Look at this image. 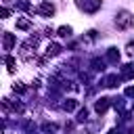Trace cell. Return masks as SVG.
I'll return each mask as SVG.
<instances>
[{"instance_id": "1", "label": "cell", "mask_w": 134, "mask_h": 134, "mask_svg": "<svg viewBox=\"0 0 134 134\" xmlns=\"http://www.w3.org/2000/svg\"><path fill=\"white\" fill-rule=\"evenodd\" d=\"M115 25H117V29H128V27L134 25V17H132L128 10H121V13L117 15V19H115Z\"/></svg>"}, {"instance_id": "2", "label": "cell", "mask_w": 134, "mask_h": 134, "mask_svg": "<svg viewBox=\"0 0 134 134\" xmlns=\"http://www.w3.org/2000/svg\"><path fill=\"white\" fill-rule=\"evenodd\" d=\"M80 6H82L86 13H94V10L100 6V0H80Z\"/></svg>"}, {"instance_id": "3", "label": "cell", "mask_w": 134, "mask_h": 134, "mask_svg": "<svg viewBox=\"0 0 134 134\" xmlns=\"http://www.w3.org/2000/svg\"><path fill=\"white\" fill-rule=\"evenodd\" d=\"M42 15H46V17H52L54 15V6L52 4H48V2H44V4H40V8H38Z\"/></svg>"}, {"instance_id": "4", "label": "cell", "mask_w": 134, "mask_h": 134, "mask_svg": "<svg viewBox=\"0 0 134 134\" xmlns=\"http://www.w3.org/2000/svg\"><path fill=\"white\" fill-rule=\"evenodd\" d=\"M107 107H109V98H100V100H96V105H94L96 113H105Z\"/></svg>"}, {"instance_id": "5", "label": "cell", "mask_w": 134, "mask_h": 134, "mask_svg": "<svg viewBox=\"0 0 134 134\" xmlns=\"http://www.w3.org/2000/svg\"><path fill=\"white\" fill-rule=\"evenodd\" d=\"M121 75H124V80H132V77H134V67H132V65H124Z\"/></svg>"}, {"instance_id": "6", "label": "cell", "mask_w": 134, "mask_h": 134, "mask_svg": "<svg viewBox=\"0 0 134 134\" xmlns=\"http://www.w3.org/2000/svg\"><path fill=\"white\" fill-rule=\"evenodd\" d=\"M15 44V36L13 34H4V50H10Z\"/></svg>"}, {"instance_id": "7", "label": "cell", "mask_w": 134, "mask_h": 134, "mask_svg": "<svg viewBox=\"0 0 134 134\" xmlns=\"http://www.w3.org/2000/svg\"><path fill=\"white\" fill-rule=\"evenodd\" d=\"M107 59H109L111 63L119 61V52H117V48H109V50H107Z\"/></svg>"}, {"instance_id": "8", "label": "cell", "mask_w": 134, "mask_h": 134, "mask_svg": "<svg viewBox=\"0 0 134 134\" xmlns=\"http://www.w3.org/2000/svg\"><path fill=\"white\" fill-rule=\"evenodd\" d=\"M75 107H77V100H75V98H69V100L63 103V109H65V111H73Z\"/></svg>"}, {"instance_id": "9", "label": "cell", "mask_w": 134, "mask_h": 134, "mask_svg": "<svg viewBox=\"0 0 134 134\" xmlns=\"http://www.w3.org/2000/svg\"><path fill=\"white\" fill-rule=\"evenodd\" d=\"M46 52H48V57H54V54L61 52V46H59V44H48V50H46Z\"/></svg>"}, {"instance_id": "10", "label": "cell", "mask_w": 134, "mask_h": 134, "mask_svg": "<svg viewBox=\"0 0 134 134\" xmlns=\"http://www.w3.org/2000/svg\"><path fill=\"white\" fill-rule=\"evenodd\" d=\"M105 86H107V88L117 86V75H109V77H105Z\"/></svg>"}, {"instance_id": "11", "label": "cell", "mask_w": 134, "mask_h": 134, "mask_svg": "<svg viewBox=\"0 0 134 134\" xmlns=\"http://www.w3.org/2000/svg\"><path fill=\"white\" fill-rule=\"evenodd\" d=\"M17 27L27 29V27H29V21H27V19H17Z\"/></svg>"}, {"instance_id": "12", "label": "cell", "mask_w": 134, "mask_h": 134, "mask_svg": "<svg viewBox=\"0 0 134 134\" xmlns=\"http://www.w3.org/2000/svg\"><path fill=\"white\" fill-rule=\"evenodd\" d=\"M59 36H63V38L71 36V27H59Z\"/></svg>"}, {"instance_id": "13", "label": "cell", "mask_w": 134, "mask_h": 134, "mask_svg": "<svg viewBox=\"0 0 134 134\" xmlns=\"http://www.w3.org/2000/svg\"><path fill=\"white\" fill-rule=\"evenodd\" d=\"M4 61H6V65H8V71H15V65H17L15 59H13V57H6Z\"/></svg>"}, {"instance_id": "14", "label": "cell", "mask_w": 134, "mask_h": 134, "mask_svg": "<svg viewBox=\"0 0 134 134\" xmlns=\"http://www.w3.org/2000/svg\"><path fill=\"white\" fill-rule=\"evenodd\" d=\"M86 119H88V109H82L77 113V121H86Z\"/></svg>"}, {"instance_id": "15", "label": "cell", "mask_w": 134, "mask_h": 134, "mask_svg": "<svg viewBox=\"0 0 134 134\" xmlns=\"http://www.w3.org/2000/svg\"><path fill=\"white\" fill-rule=\"evenodd\" d=\"M126 96H134V86H130V88H126Z\"/></svg>"}, {"instance_id": "16", "label": "cell", "mask_w": 134, "mask_h": 134, "mask_svg": "<svg viewBox=\"0 0 134 134\" xmlns=\"http://www.w3.org/2000/svg\"><path fill=\"white\" fill-rule=\"evenodd\" d=\"M0 15H2V19H6V17H8V8H2V13H0Z\"/></svg>"}, {"instance_id": "17", "label": "cell", "mask_w": 134, "mask_h": 134, "mask_svg": "<svg viewBox=\"0 0 134 134\" xmlns=\"http://www.w3.org/2000/svg\"><path fill=\"white\" fill-rule=\"evenodd\" d=\"M128 52H130V54H134V44H130V46H128Z\"/></svg>"}, {"instance_id": "18", "label": "cell", "mask_w": 134, "mask_h": 134, "mask_svg": "<svg viewBox=\"0 0 134 134\" xmlns=\"http://www.w3.org/2000/svg\"><path fill=\"white\" fill-rule=\"evenodd\" d=\"M107 134H119V132H117V130H109Z\"/></svg>"}]
</instances>
